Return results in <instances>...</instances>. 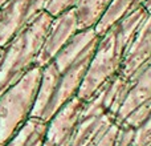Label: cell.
Wrapping results in <instances>:
<instances>
[{
  "mask_svg": "<svg viewBox=\"0 0 151 146\" xmlns=\"http://www.w3.org/2000/svg\"><path fill=\"white\" fill-rule=\"evenodd\" d=\"M94 28L83 29L41 68V80L31 117L49 121L66 102L77 96L96 51Z\"/></svg>",
  "mask_w": 151,
  "mask_h": 146,
  "instance_id": "1",
  "label": "cell"
},
{
  "mask_svg": "<svg viewBox=\"0 0 151 146\" xmlns=\"http://www.w3.org/2000/svg\"><path fill=\"white\" fill-rule=\"evenodd\" d=\"M149 12L145 7L135 9L98 36L96 51L85 74L77 97L83 101L90 98L110 78L119 74L134 33Z\"/></svg>",
  "mask_w": 151,
  "mask_h": 146,
  "instance_id": "2",
  "label": "cell"
},
{
  "mask_svg": "<svg viewBox=\"0 0 151 146\" xmlns=\"http://www.w3.org/2000/svg\"><path fill=\"white\" fill-rule=\"evenodd\" d=\"M129 88V80L117 74L83 101L72 146H96L115 124Z\"/></svg>",
  "mask_w": 151,
  "mask_h": 146,
  "instance_id": "3",
  "label": "cell"
},
{
  "mask_svg": "<svg viewBox=\"0 0 151 146\" xmlns=\"http://www.w3.org/2000/svg\"><path fill=\"white\" fill-rule=\"evenodd\" d=\"M52 20L53 16L44 11L3 47L0 59V94L35 66Z\"/></svg>",
  "mask_w": 151,
  "mask_h": 146,
  "instance_id": "4",
  "label": "cell"
},
{
  "mask_svg": "<svg viewBox=\"0 0 151 146\" xmlns=\"http://www.w3.org/2000/svg\"><path fill=\"white\" fill-rule=\"evenodd\" d=\"M41 80V68L32 66L0 94V146H4L31 117Z\"/></svg>",
  "mask_w": 151,
  "mask_h": 146,
  "instance_id": "5",
  "label": "cell"
},
{
  "mask_svg": "<svg viewBox=\"0 0 151 146\" xmlns=\"http://www.w3.org/2000/svg\"><path fill=\"white\" fill-rule=\"evenodd\" d=\"M49 0H8L0 8V47L44 12Z\"/></svg>",
  "mask_w": 151,
  "mask_h": 146,
  "instance_id": "6",
  "label": "cell"
},
{
  "mask_svg": "<svg viewBox=\"0 0 151 146\" xmlns=\"http://www.w3.org/2000/svg\"><path fill=\"white\" fill-rule=\"evenodd\" d=\"M78 32H80L78 21L73 8H69L55 16L47 32V36L44 39L35 65L40 68L45 66Z\"/></svg>",
  "mask_w": 151,
  "mask_h": 146,
  "instance_id": "7",
  "label": "cell"
},
{
  "mask_svg": "<svg viewBox=\"0 0 151 146\" xmlns=\"http://www.w3.org/2000/svg\"><path fill=\"white\" fill-rule=\"evenodd\" d=\"M83 100L73 97L49 121L42 146H72Z\"/></svg>",
  "mask_w": 151,
  "mask_h": 146,
  "instance_id": "8",
  "label": "cell"
},
{
  "mask_svg": "<svg viewBox=\"0 0 151 146\" xmlns=\"http://www.w3.org/2000/svg\"><path fill=\"white\" fill-rule=\"evenodd\" d=\"M115 125L118 126L115 146H151V101Z\"/></svg>",
  "mask_w": 151,
  "mask_h": 146,
  "instance_id": "9",
  "label": "cell"
},
{
  "mask_svg": "<svg viewBox=\"0 0 151 146\" xmlns=\"http://www.w3.org/2000/svg\"><path fill=\"white\" fill-rule=\"evenodd\" d=\"M149 63H151V13L134 33L119 74L130 80Z\"/></svg>",
  "mask_w": 151,
  "mask_h": 146,
  "instance_id": "10",
  "label": "cell"
},
{
  "mask_svg": "<svg viewBox=\"0 0 151 146\" xmlns=\"http://www.w3.org/2000/svg\"><path fill=\"white\" fill-rule=\"evenodd\" d=\"M149 101H151V63L129 80V88L119 108L115 124H119L131 112Z\"/></svg>",
  "mask_w": 151,
  "mask_h": 146,
  "instance_id": "11",
  "label": "cell"
},
{
  "mask_svg": "<svg viewBox=\"0 0 151 146\" xmlns=\"http://www.w3.org/2000/svg\"><path fill=\"white\" fill-rule=\"evenodd\" d=\"M114 0H77L73 5L78 29H90L99 23Z\"/></svg>",
  "mask_w": 151,
  "mask_h": 146,
  "instance_id": "12",
  "label": "cell"
},
{
  "mask_svg": "<svg viewBox=\"0 0 151 146\" xmlns=\"http://www.w3.org/2000/svg\"><path fill=\"white\" fill-rule=\"evenodd\" d=\"M47 126V121L29 117L4 146H42Z\"/></svg>",
  "mask_w": 151,
  "mask_h": 146,
  "instance_id": "13",
  "label": "cell"
},
{
  "mask_svg": "<svg viewBox=\"0 0 151 146\" xmlns=\"http://www.w3.org/2000/svg\"><path fill=\"white\" fill-rule=\"evenodd\" d=\"M147 0H114L105 13V16L99 20V23L94 27L97 36H101L104 32H106L111 25H114L117 21L127 16L129 13L134 12L141 7H145Z\"/></svg>",
  "mask_w": 151,
  "mask_h": 146,
  "instance_id": "14",
  "label": "cell"
},
{
  "mask_svg": "<svg viewBox=\"0 0 151 146\" xmlns=\"http://www.w3.org/2000/svg\"><path fill=\"white\" fill-rule=\"evenodd\" d=\"M76 1H77V0H49L45 11H47L50 16L55 17L58 13L64 12V11L69 9V8H73Z\"/></svg>",
  "mask_w": 151,
  "mask_h": 146,
  "instance_id": "15",
  "label": "cell"
},
{
  "mask_svg": "<svg viewBox=\"0 0 151 146\" xmlns=\"http://www.w3.org/2000/svg\"><path fill=\"white\" fill-rule=\"evenodd\" d=\"M117 130H118V126L113 125L111 128L109 129L106 134L101 138V141L98 142L96 146H115V139H117Z\"/></svg>",
  "mask_w": 151,
  "mask_h": 146,
  "instance_id": "16",
  "label": "cell"
},
{
  "mask_svg": "<svg viewBox=\"0 0 151 146\" xmlns=\"http://www.w3.org/2000/svg\"><path fill=\"white\" fill-rule=\"evenodd\" d=\"M145 8L147 9V12L151 13V0H147L146 4H145Z\"/></svg>",
  "mask_w": 151,
  "mask_h": 146,
  "instance_id": "17",
  "label": "cell"
},
{
  "mask_svg": "<svg viewBox=\"0 0 151 146\" xmlns=\"http://www.w3.org/2000/svg\"><path fill=\"white\" fill-rule=\"evenodd\" d=\"M7 1H8V0H0V8H1L3 5H4L5 3H7Z\"/></svg>",
  "mask_w": 151,
  "mask_h": 146,
  "instance_id": "18",
  "label": "cell"
},
{
  "mask_svg": "<svg viewBox=\"0 0 151 146\" xmlns=\"http://www.w3.org/2000/svg\"><path fill=\"white\" fill-rule=\"evenodd\" d=\"M1 55H3V48L0 47V59H1Z\"/></svg>",
  "mask_w": 151,
  "mask_h": 146,
  "instance_id": "19",
  "label": "cell"
}]
</instances>
